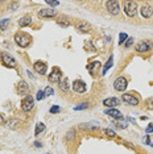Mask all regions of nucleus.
Instances as JSON below:
<instances>
[{
  "label": "nucleus",
  "mask_w": 153,
  "mask_h": 154,
  "mask_svg": "<svg viewBox=\"0 0 153 154\" xmlns=\"http://www.w3.org/2000/svg\"><path fill=\"white\" fill-rule=\"evenodd\" d=\"M152 49V42L149 41H142V42L136 45V51L139 53H145V51H149Z\"/></svg>",
  "instance_id": "obj_13"
},
{
  "label": "nucleus",
  "mask_w": 153,
  "mask_h": 154,
  "mask_svg": "<svg viewBox=\"0 0 153 154\" xmlns=\"http://www.w3.org/2000/svg\"><path fill=\"white\" fill-rule=\"evenodd\" d=\"M103 133H104L106 136H108V137H111V138L116 137V133H115L112 129H108V128H107V129H104V131H103Z\"/></svg>",
  "instance_id": "obj_26"
},
{
  "label": "nucleus",
  "mask_w": 153,
  "mask_h": 154,
  "mask_svg": "<svg viewBox=\"0 0 153 154\" xmlns=\"http://www.w3.org/2000/svg\"><path fill=\"white\" fill-rule=\"evenodd\" d=\"M75 28L79 30V32H82V33H87V32H90V29H91L90 24H87L86 21H79L75 25Z\"/></svg>",
  "instance_id": "obj_17"
},
{
  "label": "nucleus",
  "mask_w": 153,
  "mask_h": 154,
  "mask_svg": "<svg viewBox=\"0 0 153 154\" xmlns=\"http://www.w3.org/2000/svg\"><path fill=\"white\" fill-rule=\"evenodd\" d=\"M33 67H34V70H36L38 74L44 75L45 72H46V70H48V65H46V62L37 61V62H34L33 63Z\"/></svg>",
  "instance_id": "obj_12"
},
{
  "label": "nucleus",
  "mask_w": 153,
  "mask_h": 154,
  "mask_svg": "<svg viewBox=\"0 0 153 154\" xmlns=\"http://www.w3.org/2000/svg\"><path fill=\"white\" fill-rule=\"evenodd\" d=\"M145 143H148V145H152L151 140H149V136H145Z\"/></svg>",
  "instance_id": "obj_36"
},
{
  "label": "nucleus",
  "mask_w": 153,
  "mask_h": 154,
  "mask_svg": "<svg viewBox=\"0 0 153 154\" xmlns=\"http://www.w3.org/2000/svg\"><path fill=\"white\" fill-rule=\"evenodd\" d=\"M112 63H114V57H112V55H111L110 59H108V61H107V63L104 65V67H103V71H102V74H103V75L106 74V72L108 71V70H110L111 67H112Z\"/></svg>",
  "instance_id": "obj_23"
},
{
  "label": "nucleus",
  "mask_w": 153,
  "mask_h": 154,
  "mask_svg": "<svg viewBox=\"0 0 153 154\" xmlns=\"http://www.w3.org/2000/svg\"><path fill=\"white\" fill-rule=\"evenodd\" d=\"M16 91L19 95H28V92H29V86H28V83L25 82V80H20L19 83H17L16 86Z\"/></svg>",
  "instance_id": "obj_8"
},
{
  "label": "nucleus",
  "mask_w": 153,
  "mask_h": 154,
  "mask_svg": "<svg viewBox=\"0 0 153 154\" xmlns=\"http://www.w3.org/2000/svg\"><path fill=\"white\" fill-rule=\"evenodd\" d=\"M38 16L42 17V19H52V17L57 16V13H55V11L52 8H42L38 11Z\"/></svg>",
  "instance_id": "obj_10"
},
{
  "label": "nucleus",
  "mask_w": 153,
  "mask_h": 154,
  "mask_svg": "<svg viewBox=\"0 0 153 154\" xmlns=\"http://www.w3.org/2000/svg\"><path fill=\"white\" fill-rule=\"evenodd\" d=\"M46 4L48 5H52V7H57L60 3H58V2H46Z\"/></svg>",
  "instance_id": "obj_34"
},
{
  "label": "nucleus",
  "mask_w": 153,
  "mask_h": 154,
  "mask_svg": "<svg viewBox=\"0 0 153 154\" xmlns=\"http://www.w3.org/2000/svg\"><path fill=\"white\" fill-rule=\"evenodd\" d=\"M60 111L61 109H60V107H58V106H53L50 108V113H58Z\"/></svg>",
  "instance_id": "obj_31"
},
{
  "label": "nucleus",
  "mask_w": 153,
  "mask_h": 154,
  "mask_svg": "<svg viewBox=\"0 0 153 154\" xmlns=\"http://www.w3.org/2000/svg\"><path fill=\"white\" fill-rule=\"evenodd\" d=\"M132 44H133V38H128L127 42H126V48H130Z\"/></svg>",
  "instance_id": "obj_33"
},
{
  "label": "nucleus",
  "mask_w": 153,
  "mask_h": 154,
  "mask_svg": "<svg viewBox=\"0 0 153 154\" xmlns=\"http://www.w3.org/2000/svg\"><path fill=\"white\" fill-rule=\"evenodd\" d=\"M73 90H74V92H76V94H83L87 90V86H86V83L83 82V80H74V83H73Z\"/></svg>",
  "instance_id": "obj_9"
},
{
  "label": "nucleus",
  "mask_w": 153,
  "mask_h": 154,
  "mask_svg": "<svg viewBox=\"0 0 153 154\" xmlns=\"http://www.w3.org/2000/svg\"><path fill=\"white\" fill-rule=\"evenodd\" d=\"M124 11H126V15L130 17L136 16L137 13V3L136 2H124Z\"/></svg>",
  "instance_id": "obj_2"
},
{
  "label": "nucleus",
  "mask_w": 153,
  "mask_h": 154,
  "mask_svg": "<svg viewBox=\"0 0 153 154\" xmlns=\"http://www.w3.org/2000/svg\"><path fill=\"white\" fill-rule=\"evenodd\" d=\"M8 24H9V20H8V19L2 20V21H0V29H2V30H5L7 26H8Z\"/></svg>",
  "instance_id": "obj_27"
},
{
  "label": "nucleus",
  "mask_w": 153,
  "mask_h": 154,
  "mask_svg": "<svg viewBox=\"0 0 153 154\" xmlns=\"http://www.w3.org/2000/svg\"><path fill=\"white\" fill-rule=\"evenodd\" d=\"M104 113L111 116L112 119H116V120H121V119H123V115L120 113V111L114 109V108H108V109H106L104 111Z\"/></svg>",
  "instance_id": "obj_14"
},
{
  "label": "nucleus",
  "mask_w": 153,
  "mask_h": 154,
  "mask_svg": "<svg viewBox=\"0 0 153 154\" xmlns=\"http://www.w3.org/2000/svg\"><path fill=\"white\" fill-rule=\"evenodd\" d=\"M128 40V36L126 33H120V38H119V45H123L126 41Z\"/></svg>",
  "instance_id": "obj_29"
},
{
  "label": "nucleus",
  "mask_w": 153,
  "mask_h": 154,
  "mask_svg": "<svg viewBox=\"0 0 153 154\" xmlns=\"http://www.w3.org/2000/svg\"><path fill=\"white\" fill-rule=\"evenodd\" d=\"M127 86H128V82H127V79L124 78V76H117V78L115 79V82H114L115 90L120 91V92H123V91L127 88Z\"/></svg>",
  "instance_id": "obj_4"
},
{
  "label": "nucleus",
  "mask_w": 153,
  "mask_h": 154,
  "mask_svg": "<svg viewBox=\"0 0 153 154\" xmlns=\"http://www.w3.org/2000/svg\"><path fill=\"white\" fill-rule=\"evenodd\" d=\"M3 121H4V119H3V116H2V115H0V125L3 124Z\"/></svg>",
  "instance_id": "obj_38"
},
{
  "label": "nucleus",
  "mask_w": 153,
  "mask_h": 154,
  "mask_svg": "<svg viewBox=\"0 0 153 154\" xmlns=\"http://www.w3.org/2000/svg\"><path fill=\"white\" fill-rule=\"evenodd\" d=\"M140 13L142 17H145V19H149V17L153 16V8L151 5H144L140 8Z\"/></svg>",
  "instance_id": "obj_15"
},
{
  "label": "nucleus",
  "mask_w": 153,
  "mask_h": 154,
  "mask_svg": "<svg viewBox=\"0 0 153 154\" xmlns=\"http://www.w3.org/2000/svg\"><path fill=\"white\" fill-rule=\"evenodd\" d=\"M45 131V125L42 124V122H38V124L36 125V131H34V134L38 136L41 132H44Z\"/></svg>",
  "instance_id": "obj_24"
},
{
  "label": "nucleus",
  "mask_w": 153,
  "mask_h": 154,
  "mask_svg": "<svg viewBox=\"0 0 153 154\" xmlns=\"http://www.w3.org/2000/svg\"><path fill=\"white\" fill-rule=\"evenodd\" d=\"M106 8H107V11H108L111 15H114V16H116V15H119V12H120V3L119 2H107L106 3Z\"/></svg>",
  "instance_id": "obj_3"
},
{
  "label": "nucleus",
  "mask_w": 153,
  "mask_h": 154,
  "mask_svg": "<svg viewBox=\"0 0 153 154\" xmlns=\"http://www.w3.org/2000/svg\"><path fill=\"white\" fill-rule=\"evenodd\" d=\"M34 146H36V148H41V142L36 141V142H34Z\"/></svg>",
  "instance_id": "obj_37"
},
{
  "label": "nucleus",
  "mask_w": 153,
  "mask_h": 154,
  "mask_svg": "<svg viewBox=\"0 0 153 154\" xmlns=\"http://www.w3.org/2000/svg\"><path fill=\"white\" fill-rule=\"evenodd\" d=\"M44 96H45L44 91H38V92H37V95H36L37 100H42V99H44Z\"/></svg>",
  "instance_id": "obj_32"
},
{
  "label": "nucleus",
  "mask_w": 153,
  "mask_h": 154,
  "mask_svg": "<svg viewBox=\"0 0 153 154\" xmlns=\"http://www.w3.org/2000/svg\"><path fill=\"white\" fill-rule=\"evenodd\" d=\"M15 42L19 45L20 48H27L28 45L32 42V37H30L28 33L19 32V33L15 34Z\"/></svg>",
  "instance_id": "obj_1"
},
{
  "label": "nucleus",
  "mask_w": 153,
  "mask_h": 154,
  "mask_svg": "<svg viewBox=\"0 0 153 154\" xmlns=\"http://www.w3.org/2000/svg\"><path fill=\"white\" fill-rule=\"evenodd\" d=\"M103 104H104L106 107L112 108V107L119 106V104H120V100L117 99V97H108V99H104V100H103Z\"/></svg>",
  "instance_id": "obj_16"
},
{
  "label": "nucleus",
  "mask_w": 153,
  "mask_h": 154,
  "mask_svg": "<svg viewBox=\"0 0 153 154\" xmlns=\"http://www.w3.org/2000/svg\"><path fill=\"white\" fill-rule=\"evenodd\" d=\"M121 100L127 104H131V106H137L139 104V99L136 96H133L132 94H123L121 96Z\"/></svg>",
  "instance_id": "obj_11"
},
{
  "label": "nucleus",
  "mask_w": 153,
  "mask_h": 154,
  "mask_svg": "<svg viewBox=\"0 0 153 154\" xmlns=\"http://www.w3.org/2000/svg\"><path fill=\"white\" fill-rule=\"evenodd\" d=\"M87 107H89V103H81L79 106L74 107V109H75V111H81V109H86Z\"/></svg>",
  "instance_id": "obj_30"
},
{
  "label": "nucleus",
  "mask_w": 153,
  "mask_h": 154,
  "mask_svg": "<svg viewBox=\"0 0 153 154\" xmlns=\"http://www.w3.org/2000/svg\"><path fill=\"white\" fill-rule=\"evenodd\" d=\"M57 24H58L60 26H62V28H67L69 25H70V21H69L67 17L60 16V17H58V20H57Z\"/></svg>",
  "instance_id": "obj_22"
},
{
  "label": "nucleus",
  "mask_w": 153,
  "mask_h": 154,
  "mask_svg": "<svg viewBox=\"0 0 153 154\" xmlns=\"http://www.w3.org/2000/svg\"><path fill=\"white\" fill-rule=\"evenodd\" d=\"M44 94H45V96H52L54 94V91L52 87H45V90H44Z\"/></svg>",
  "instance_id": "obj_28"
},
{
  "label": "nucleus",
  "mask_w": 153,
  "mask_h": 154,
  "mask_svg": "<svg viewBox=\"0 0 153 154\" xmlns=\"http://www.w3.org/2000/svg\"><path fill=\"white\" fill-rule=\"evenodd\" d=\"M96 67H99V62L98 61H94L92 63H90L89 66H87V69L90 70V71H91V74H94V72H95V69Z\"/></svg>",
  "instance_id": "obj_25"
},
{
  "label": "nucleus",
  "mask_w": 153,
  "mask_h": 154,
  "mask_svg": "<svg viewBox=\"0 0 153 154\" xmlns=\"http://www.w3.org/2000/svg\"><path fill=\"white\" fill-rule=\"evenodd\" d=\"M145 132H147L148 134H149V133H152V132H153V124H151V125H149V127H148L147 129H145Z\"/></svg>",
  "instance_id": "obj_35"
},
{
  "label": "nucleus",
  "mask_w": 153,
  "mask_h": 154,
  "mask_svg": "<svg viewBox=\"0 0 153 154\" xmlns=\"http://www.w3.org/2000/svg\"><path fill=\"white\" fill-rule=\"evenodd\" d=\"M81 128H83V129H99V122H96V121L83 122V124H81Z\"/></svg>",
  "instance_id": "obj_19"
},
{
  "label": "nucleus",
  "mask_w": 153,
  "mask_h": 154,
  "mask_svg": "<svg viewBox=\"0 0 153 154\" xmlns=\"http://www.w3.org/2000/svg\"><path fill=\"white\" fill-rule=\"evenodd\" d=\"M58 85H60V90L62 91V92H67L69 88H70V87H69V79L67 78L61 79Z\"/></svg>",
  "instance_id": "obj_21"
},
{
  "label": "nucleus",
  "mask_w": 153,
  "mask_h": 154,
  "mask_svg": "<svg viewBox=\"0 0 153 154\" xmlns=\"http://www.w3.org/2000/svg\"><path fill=\"white\" fill-rule=\"evenodd\" d=\"M19 125H20V121L17 120V119H8V120L5 121V127L9 129H17Z\"/></svg>",
  "instance_id": "obj_18"
},
{
  "label": "nucleus",
  "mask_w": 153,
  "mask_h": 154,
  "mask_svg": "<svg viewBox=\"0 0 153 154\" xmlns=\"http://www.w3.org/2000/svg\"><path fill=\"white\" fill-rule=\"evenodd\" d=\"M61 75H62L61 69L60 67H53L52 72L49 74V76H48V79H49V82H52V83H60Z\"/></svg>",
  "instance_id": "obj_5"
},
{
  "label": "nucleus",
  "mask_w": 153,
  "mask_h": 154,
  "mask_svg": "<svg viewBox=\"0 0 153 154\" xmlns=\"http://www.w3.org/2000/svg\"><path fill=\"white\" fill-rule=\"evenodd\" d=\"M30 23H32V17H30L29 15L24 16V17H21V19L19 20V25L21 26V28H25V26H28Z\"/></svg>",
  "instance_id": "obj_20"
},
{
  "label": "nucleus",
  "mask_w": 153,
  "mask_h": 154,
  "mask_svg": "<svg viewBox=\"0 0 153 154\" xmlns=\"http://www.w3.org/2000/svg\"><path fill=\"white\" fill-rule=\"evenodd\" d=\"M33 106H34V99L30 95H27L21 101V108H23V111H25V112L32 109Z\"/></svg>",
  "instance_id": "obj_7"
},
{
  "label": "nucleus",
  "mask_w": 153,
  "mask_h": 154,
  "mask_svg": "<svg viewBox=\"0 0 153 154\" xmlns=\"http://www.w3.org/2000/svg\"><path fill=\"white\" fill-rule=\"evenodd\" d=\"M2 61H3V65L7 66V67L12 69L16 66V59L12 57V55H9L8 53H3L2 54Z\"/></svg>",
  "instance_id": "obj_6"
}]
</instances>
